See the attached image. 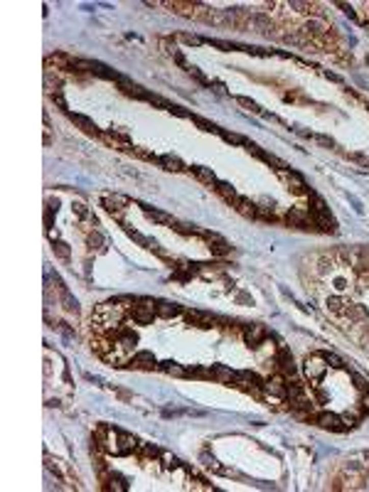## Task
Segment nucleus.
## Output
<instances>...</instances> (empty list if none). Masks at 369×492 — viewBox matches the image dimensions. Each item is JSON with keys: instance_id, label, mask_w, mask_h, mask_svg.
Here are the masks:
<instances>
[{"instance_id": "nucleus-1", "label": "nucleus", "mask_w": 369, "mask_h": 492, "mask_svg": "<svg viewBox=\"0 0 369 492\" xmlns=\"http://www.w3.org/2000/svg\"><path fill=\"white\" fill-rule=\"evenodd\" d=\"M303 369H305V377H308L310 381H320L327 372L325 357H323V354H312V357L305 359V367H303Z\"/></svg>"}, {"instance_id": "nucleus-2", "label": "nucleus", "mask_w": 369, "mask_h": 492, "mask_svg": "<svg viewBox=\"0 0 369 492\" xmlns=\"http://www.w3.org/2000/svg\"><path fill=\"white\" fill-rule=\"evenodd\" d=\"M209 379L219 381V384L236 386V384H239V372H234V369H229V367H224V365H214V367H209Z\"/></svg>"}, {"instance_id": "nucleus-3", "label": "nucleus", "mask_w": 369, "mask_h": 492, "mask_svg": "<svg viewBox=\"0 0 369 492\" xmlns=\"http://www.w3.org/2000/svg\"><path fill=\"white\" fill-rule=\"evenodd\" d=\"M103 141L109 143V145H114L116 150H126V153H133V143H130V138H128L126 133H121V131H109V133H103L101 136Z\"/></svg>"}, {"instance_id": "nucleus-4", "label": "nucleus", "mask_w": 369, "mask_h": 492, "mask_svg": "<svg viewBox=\"0 0 369 492\" xmlns=\"http://www.w3.org/2000/svg\"><path fill=\"white\" fill-rule=\"evenodd\" d=\"M126 367H133V369H155L157 367V359L153 352H136L133 357H128Z\"/></svg>"}, {"instance_id": "nucleus-5", "label": "nucleus", "mask_w": 369, "mask_h": 492, "mask_svg": "<svg viewBox=\"0 0 369 492\" xmlns=\"http://www.w3.org/2000/svg\"><path fill=\"white\" fill-rule=\"evenodd\" d=\"M67 116H69V121L74 123V126H79L82 131H84L86 136H94V138H101V136H103V133L99 131V126H96V123H94L89 116H82V113H71V111L67 113Z\"/></svg>"}, {"instance_id": "nucleus-6", "label": "nucleus", "mask_w": 369, "mask_h": 492, "mask_svg": "<svg viewBox=\"0 0 369 492\" xmlns=\"http://www.w3.org/2000/svg\"><path fill=\"white\" fill-rule=\"evenodd\" d=\"M315 423L320 426V428H325V431H345L347 426L342 423V419L337 416V413H330V411H323V413H318L315 416Z\"/></svg>"}, {"instance_id": "nucleus-7", "label": "nucleus", "mask_w": 369, "mask_h": 492, "mask_svg": "<svg viewBox=\"0 0 369 492\" xmlns=\"http://www.w3.org/2000/svg\"><path fill=\"white\" fill-rule=\"evenodd\" d=\"M128 204V197L123 195H109V197H103V210L109 212L111 217H116V219H121V212L126 210Z\"/></svg>"}, {"instance_id": "nucleus-8", "label": "nucleus", "mask_w": 369, "mask_h": 492, "mask_svg": "<svg viewBox=\"0 0 369 492\" xmlns=\"http://www.w3.org/2000/svg\"><path fill=\"white\" fill-rule=\"evenodd\" d=\"M285 222L291 226H296V229H312V222H310V212L308 210H300V207H296V210H291L288 214H285Z\"/></svg>"}, {"instance_id": "nucleus-9", "label": "nucleus", "mask_w": 369, "mask_h": 492, "mask_svg": "<svg viewBox=\"0 0 369 492\" xmlns=\"http://www.w3.org/2000/svg\"><path fill=\"white\" fill-rule=\"evenodd\" d=\"M157 165H160V168H165L168 172H184V170H190L182 160L177 158V155H172V153L157 155Z\"/></svg>"}, {"instance_id": "nucleus-10", "label": "nucleus", "mask_w": 369, "mask_h": 492, "mask_svg": "<svg viewBox=\"0 0 369 492\" xmlns=\"http://www.w3.org/2000/svg\"><path fill=\"white\" fill-rule=\"evenodd\" d=\"M276 365H278V369L283 372L285 377H293V374H296V362H293V354L285 350V347H281V350H278V354H276Z\"/></svg>"}, {"instance_id": "nucleus-11", "label": "nucleus", "mask_w": 369, "mask_h": 492, "mask_svg": "<svg viewBox=\"0 0 369 492\" xmlns=\"http://www.w3.org/2000/svg\"><path fill=\"white\" fill-rule=\"evenodd\" d=\"M184 318H187V323L197 325V327H212V323L217 320L214 315L202 313V310H184Z\"/></svg>"}, {"instance_id": "nucleus-12", "label": "nucleus", "mask_w": 369, "mask_h": 492, "mask_svg": "<svg viewBox=\"0 0 369 492\" xmlns=\"http://www.w3.org/2000/svg\"><path fill=\"white\" fill-rule=\"evenodd\" d=\"M143 207V214L150 219V222H155V224H163V226H175L177 222L172 219V214H168V212H160V210H150V207H145V204H141Z\"/></svg>"}, {"instance_id": "nucleus-13", "label": "nucleus", "mask_w": 369, "mask_h": 492, "mask_svg": "<svg viewBox=\"0 0 369 492\" xmlns=\"http://www.w3.org/2000/svg\"><path fill=\"white\" fill-rule=\"evenodd\" d=\"M155 313L160 315V318H177V315H182L184 310H182V305H177V303L157 300V303H155Z\"/></svg>"}, {"instance_id": "nucleus-14", "label": "nucleus", "mask_w": 369, "mask_h": 492, "mask_svg": "<svg viewBox=\"0 0 369 492\" xmlns=\"http://www.w3.org/2000/svg\"><path fill=\"white\" fill-rule=\"evenodd\" d=\"M310 222L320 231H330V234H335L337 231V224H335V219L330 217V214H310Z\"/></svg>"}, {"instance_id": "nucleus-15", "label": "nucleus", "mask_w": 369, "mask_h": 492, "mask_svg": "<svg viewBox=\"0 0 369 492\" xmlns=\"http://www.w3.org/2000/svg\"><path fill=\"white\" fill-rule=\"evenodd\" d=\"M285 177H288V185H291V190H293L296 195H310V192H308V185H305V180L300 177L296 170H285Z\"/></svg>"}, {"instance_id": "nucleus-16", "label": "nucleus", "mask_w": 369, "mask_h": 492, "mask_svg": "<svg viewBox=\"0 0 369 492\" xmlns=\"http://www.w3.org/2000/svg\"><path fill=\"white\" fill-rule=\"evenodd\" d=\"M263 389L273 396H278V399H285V394H288V384H283L281 377H271L269 381H263Z\"/></svg>"}, {"instance_id": "nucleus-17", "label": "nucleus", "mask_w": 369, "mask_h": 492, "mask_svg": "<svg viewBox=\"0 0 369 492\" xmlns=\"http://www.w3.org/2000/svg\"><path fill=\"white\" fill-rule=\"evenodd\" d=\"M350 305H352V303H350L347 298H340V295H330V298H327V310L335 313V315H347Z\"/></svg>"}, {"instance_id": "nucleus-18", "label": "nucleus", "mask_w": 369, "mask_h": 492, "mask_svg": "<svg viewBox=\"0 0 369 492\" xmlns=\"http://www.w3.org/2000/svg\"><path fill=\"white\" fill-rule=\"evenodd\" d=\"M190 172L197 177L199 183L209 185V187H217V175H214L212 168H202V165H195V168H190Z\"/></svg>"}, {"instance_id": "nucleus-19", "label": "nucleus", "mask_w": 369, "mask_h": 492, "mask_svg": "<svg viewBox=\"0 0 369 492\" xmlns=\"http://www.w3.org/2000/svg\"><path fill=\"white\" fill-rule=\"evenodd\" d=\"M234 210L239 212L242 217H246V219H256V214H258V207H256L251 199H246V197H239V199H236Z\"/></svg>"}, {"instance_id": "nucleus-20", "label": "nucleus", "mask_w": 369, "mask_h": 492, "mask_svg": "<svg viewBox=\"0 0 369 492\" xmlns=\"http://www.w3.org/2000/svg\"><path fill=\"white\" fill-rule=\"evenodd\" d=\"M244 338H246V342H249L251 347H258L261 340L266 338V327H263V325H251V327H246Z\"/></svg>"}, {"instance_id": "nucleus-21", "label": "nucleus", "mask_w": 369, "mask_h": 492, "mask_svg": "<svg viewBox=\"0 0 369 492\" xmlns=\"http://www.w3.org/2000/svg\"><path fill=\"white\" fill-rule=\"evenodd\" d=\"M246 25L251 30H256V32H271V30H273V22H271L266 15H251V17L246 20Z\"/></svg>"}, {"instance_id": "nucleus-22", "label": "nucleus", "mask_w": 369, "mask_h": 492, "mask_svg": "<svg viewBox=\"0 0 369 492\" xmlns=\"http://www.w3.org/2000/svg\"><path fill=\"white\" fill-rule=\"evenodd\" d=\"M209 251H212L214 256H227V253L231 251V246L227 244V239H222L219 234L212 231V237H209Z\"/></svg>"}, {"instance_id": "nucleus-23", "label": "nucleus", "mask_w": 369, "mask_h": 492, "mask_svg": "<svg viewBox=\"0 0 369 492\" xmlns=\"http://www.w3.org/2000/svg\"><path fill=\"white\" fill-rule=\"evenodd\" d=\"M214 190H217L219 195L224 197V199H227V202H229V204H231V207L236 204V199H239V195H236V190H234V187H231V185H229V183H217V187H214Z\"/></svg>"}, {"instance_id": "nucleus-24", "label": "nucleus", "mask_w": 369, "mask_h": 492, "mask_svg": "<svg viewBox=\"0 0 369 492\" xmlns=\"http://www.w3.org/2000/svg\"><path fill=\"white\" fill-rule=\"evenodd\" d=\"M310 214H330V207L325 204V199L320 195L310 192Z\"/></svg>"}, {"instance_id": "nucleus-25", "label": "nucleus", "mask_w": 369, "mask_h": 492, "mask_svg": "<svg viewBox=\"0 0 369 492\" xmlns=\"http://www.w3.org/2000/svg\"><path fill=\"white\" fill-rule=\"evenodd\" d=\"M325 25H323V22H318V20H310V22H305V25H303V32H305V35H310V37H323V35H325Z\"/></svg>"}, {"instance_id": "nucleus-26", "label": "nucleus", "mask_w": 369, "mask_h": 492, "mask_svg": "<svg viewBox=\"0 0 369 492\" xmlns=\"http://www.w3.org/2000/svg\"><path fill=\"white\" fill-rule=\"evenodd\" d=\"M157 367H160L163 372L172 374V377H187V369H184L182 365H177V362H160Z\"/></svg>"}, {"instance_id": "nucleus-27", "label": "nucleus", "mask_w": 369, "mask_h": 492, "mask_svg": "<svg viewBox=\"0 0 369 492\" xmlns=\"http://www.w3.org/2000/svg\"><path fill=\"white\" fill-rule=\"evenodd\" d=\"M109 490H114V492H126V490H128L126 478H121L118 473H111V475H109Z\"/></svg>"}, {"instance_id": "nucleus-28", "label": "nucleus", "mask_w": 369, "mask_h": 492, "mask_svg": "<svg viewBox=\"0 0 369 492\" xmlns=\"http://www.w3.org/2000/svg\"><path fill=\"white\" fill-rule=\"evenodd\" d=\"M86 244H89V249H91V251H96V253H101L103 249H106V246H103V237H101L99 231H91V234H89V239H86Z\"/></svg>"}, {"instance_id": "nucleus-29", "label": "nucleus", "mask_w": 369, "mask_h": 492, "mask_svg": "<svg viewBox=\"0 0 369 492\" xmlns=\"http://www.w3.org/2000/svg\"><path fill=\"white\" fill-rule=\"evenodd\" d=\"M190 118H192V121H195V123H197L202 131H207V133H219V131H222L219 126H214L212 121H207V118H202V116H195V113H192Z\"/></svg>"}, {"instance_id": "nucleus-30", "label": "nucleus", "mask_w": 369, "mask_h": 492, "mask_svg": "<svg viewBox=\"0 0 369 492\" xmlns=\"http://www.w3.org/2000/svg\"><path fill=\"white\" fill-rule=\"evenodd\" d=\"M59 300H62V305H64V310H67V313H76V310H79V305H76V298H71L69 291L59 293Z\"/></svg>"}, {"instance_id": "nucleus-31", "label": "nucleus", "mask_w": 369, "mask_h": 492, "mask_svg": "<svg viewBox=\"0 0 369 492\" xmlns=\"http://www.w3.org/2000/svg\"><path fill=\"white\" fill-rule=\"evenodd\" d=\"M123 229H126V234H128V237H130V239H133V241H136V244H141V246H145V249L150 246V241H153V239H148V237H143L141 231H136V229H130V226H126V224H123Z\"/></svg>"}, {"instance_id": "nucleus-32", "label": "nucleus", "mask_w": 369, "mask_h": 492, "mask_svg": "<svg viewBox=\"0 0 369 492\" xmlns=\"http://www.w3.org/2000/svg\"><path fill=\"white\" fill-rule=\"evenodd\" d=\"M347 318H350V320H367L369 315H367V310L362 308V305H355V303H352L350 310H347Z\"/></svg>"}, {"instance_id": "nucleus-33", "label": "nucleus", "mask_w": 369, "mask_h": 492, "mask_svg": "<svg viewBox=\"0 0 369 492\" xmlns=\"http://www.w3.org/2000/svg\"><path fill=\"white\" fill-rule=\"evenodd\" d=\"M236 103H242L244 109H251V111H254V113H261V116H269V113H266V111H261V109H258V103H256V101H251V98H246V96H236Z\"/></svg>"}, {"instance_id": "nucleus-34", "label": "nucleus", "mask_w": 369, "mask_h": 492, "mask_svg": "<svg viewBox=\"0 0 369 492\" xmlns=\"http://www.w3.org/2000/svg\"><path fill=\"white\" fill-rule=\"evenodd\" d=\"M219 136H222V138H224L227 143H231V145H244V143H246V138L236 136V133H229V131H224V128L219 131Z\"/></svg>"}, {"instance_id": "nucleus-35", "label": "nucleus", "mask_w": 369, "mask_h": 492, "mask_svg": "<svg viewBox=\"0 0 369 492\" xmlns=\"http://www.w3.org/2000/svg\"><path fill=\"white\" fill-rule=\"evenodd\" d=\"M52 249H55V256H57V258H62V261H67V258H69V246H67L64 241H55V246H52Z\"/></svg>"}, {"instance_id": "nucleus-36", "label": "nucleus", "mask_w": 369, "mask_h": 492, "mask_svg": "<svg viewBox=\"0 0 369 492\" xmlns=\"http://www.w3.org/2000/svg\"><path fill=\"white\" fill-rule=\"evenodd\" d=\"M323 357H325L327 367H335V369H342V367H345V362H342V359H340V357H337V354H332V352H325Z\"/></svg>"}, {"instance_id": "nucleus-37", "label": "nucleus", "mask_w": 369, "mask_h": 492, "mask_svg": "<svg viewBox=\"0 0 369 492\" xmlns=\"http://www.w3.org/2000/svg\"><path fill=\"white\" fill-rule=\"evenodd\" d=\"M187 71H190V74H192V76L197 79L199 84H204V86H212V79H207V76H204V74H202V71H199L197 67H192V64H190V69H187Z\"/></svg>"}, {"instance_id": "nucleus-38", "label": "nucleus", "mask_w": 369, "mask_h": 492, "mask_svg": "<svg viewBox=\"0 0 369 492\" xmlns=\"http://www.w3.org/2000/svg\"><path fill=\"white\" fill-rule=\"evenodd\" d=\"M202 460H204V465H207V468H212L214 473H224V468L217 463V458H212V455H207V453H204V455H202Z\"/></svg>"}, {"instance_id": "nucleus-39", "label": "nucleus", "mask_w": 369, "mask_h": 492, "mask_svg": "<svg viewBox=\"0 0 369 492\" xmlns=\"http://www.w3.org/2000/svg\"><path fill=\"white\" fill-rule=\"evenodd\" d=\"M160 458H163V465L170 470V468H177L180 465V460L175 458V455H170V453H160Z\"/></svg>"}, {"instance_id": "nucleus-40", "label": "nucleus", "mask_w": 369, "mask_h": 492, "mask_svg": "<svg viewBox=\"0 0 369 492\" xmlns=\"http://www.w3.org/2000/svg\"><path fill=\"white\" fill-rule=\"evenodd\" d=\"M204 42L212 44V47H219V49H224V52H227V49H234V44L224 42V40H212V37H209V40H204Z\"/></svg>"}, {"instance_id": "nucleus-41", "label": "nucleus", "mask_w": 369, "mask_h": 492, "mask_svg": "<svg viewBox=\"0 0 369 492\" xmlns=\"http://www.w3.org/2000/svg\"><path fill=\"white\" fill-rule=\"evenodd\" d=\"M180 40H182L184 44H204V37H195V35H180Z\"/></svg>"}, {"instance_id": "nucleus-42", "label": "nucleus", "mask_w": 369, "mask_h": 492, "mask_svg": "<svg viewBox=\"0 0 369 492\" xmlns=\"http://www.w3.org/2000/svg\"><path fill=\"white\" fill-rule=\"evenodd\" d=\"M350 160H355V163H359V165H369V158L367 155H359V153H350L347 155Z\"/></svg>"}, {"instance_id": "nucleus-43", "label": "nucleus", "mask_w": 369, "mask_h": 492, "mask_svg": "<svg viewBox=\"0 0 369 492\" xmlns=\"http://www.w3.org/2000/svg\"><path fill=\"white\" fill-rule=\"evenodd\" d=\"M312 141L323 143V145H327V148H332V145H335V141H332V138H327V136H312Z\"/></svg>"}, {"instance_id": "nucleus-44", "label": "nucleus", "mask_w": 369, "mask_h": 492, "mask_svg": "<svg viewBox=\"0 0 369 492\" xmlns=\"http://www.w3.org/2000/svg\"><path fill=\"white\" fill-rule=\"evenodd\" d=\"M355 381H357V389H359V392H362V394H364V392H369V384H367V381H364V379H362V377H357V374H355Z\"/></svg>"}, {"instance_id": "nucleus-45", "label": "nucleus", "mask_w": 369, "mask_h": 492, "mask_svg": "<svg viewBox=\"0 0 369 492\" xmlns=\"http://www.w3.org/2000/svg\"><path fill=\"white\" fill-rule=\"evenodd\" d=\"M362 408H364V411L369 413V392L362 394Z\"/></svg>"}]
</instances>
